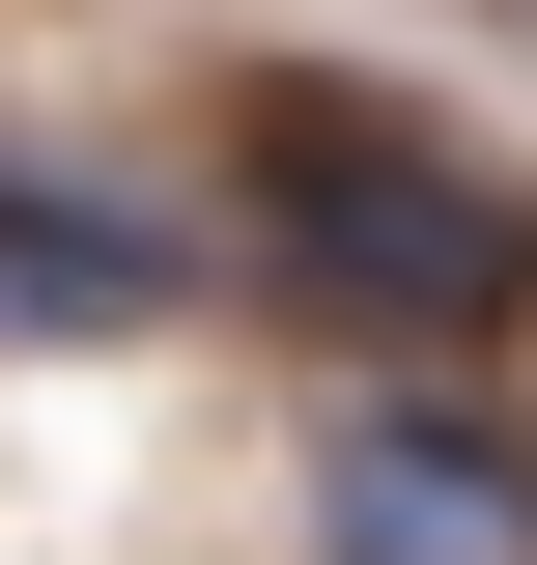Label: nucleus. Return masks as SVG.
Segmentation results:
<instances>
[{"instance_id":"nucleus-1","label":"nucleus","mask_w":537,"mask_h":565,"mask_svg":"<svg viewBox=\"0 0 537 565\" xmlns=\"http://www.w3.org/2000/svg\"><path fill=\"white\" fill-rule=\"evenodd\" d=\"M255 255L339 282V311H537V170H481L453 114H368V85H255Z\"/></svg>"},{"instance_id":"nucleus-2","label":"nucleus","mask_w":537,"mask_h":565,"mask_svg":"<svg viewBox=\"0 0 537 565\" xmlns=\"http://www.w3.org/2000/svg\"><path fill=\"white\" fill-rule=\"evenodd\" d=\"M339 565H537V481L481 424H368L339 452Z\"/></svg>"}]
</instances>
